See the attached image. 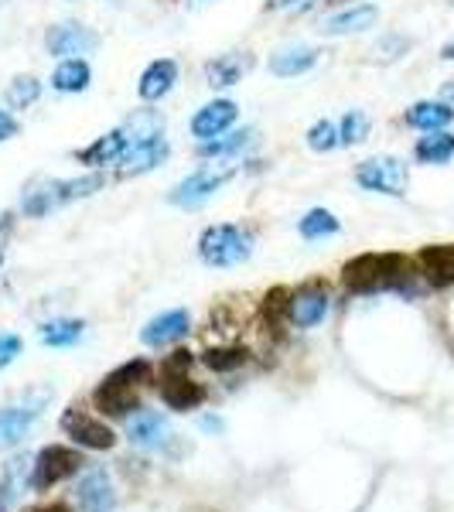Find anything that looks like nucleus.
<instances>
[{
  "label": "nucleus",
  "instance_id": "12",
  "mask_svg": "<svg viewBox=\"0 0 454 512\" xmlns=\"http://www.w3.org/2000/svg\"><path fill=\"white\" fill-rule=\"evenodd\" d=\"M376 21H379V7L373 0H359V4H349V7H342V11L328 14L318 31L328 38H345V35H362V31L376 28Z\"/></svg>",
  "mask_w": 454,
  "mask_h": 512
},
{
  "label": "nucleus",
  "instance_id": "35",
  "mask_svg": "<svg viewBox=\"0 0 454 512\" xmlns=\"http://www.w3.org/2000/svg\"><path fill=\"white\" fill-rule=\"evenodd\" d=\"M369 130H373V120H369L362 110H349L342 120H338V140H342V147L362 144V140L369 137Z\"/></svg>",
  "mask_w": 454,
  "mask_h": 512
},
{
  "label": "nucleus",
  "instance_id": "36",
  "mask_svg": "<svg viewBox=\"0 0 454 512\" xmlns=\"http://www.w3.org/2000/svg\"><path fill=\"white\" fill-rule=\"evenodd\" d=\"M304 140H308V147L315 154H328V151H335V147H342V140H338V123L335 120L311 123L308 134H304Z\"/></svg>",
  "mask_w": 454,
  "mask_h": 512
},
{
  "label": "nucleus",
  "instance_id": "16",
  "mask_svg": "<svg viewBox=\"0 0 454 512\" xmlns=\"http://www.w3.org/2000/svg\"><path fill=\"white\" fill-rule=\"evenodd\" d=\"M236 117H239V106L233 99H212V103H205L192 117V137L198 144L216 140L222 134H229V127L236 123Z\"/></svg>",
  "mask_w": 454,
  "mask_h": 512
},
{
  "label": "nucleus",
  "instance_id": "41",
  "mask_svg": "<svg viewBox=\"0 0 454 512\" xmlns=\"http://www.w3.org/2000/svg\"><path fill=\"white\" fill-rule=\"evenodd\" d=\"M11 233H14V216L7 212V216H0V260H4L7 253V243H11Z\"/></svg>",
  "mask_w": 454,
  "mask_h": 512
},
{
  "label": "nucleus",
  "instance_id": "3",
  "mask_svg": "<svg viewBox=\"0 0 454 512\" xmlns=\"http://www.w3.org/2000/svg\"><path fill=\"white\" fill-rule=\"evenodd\" d=\"M198 256L205 267H239L253 256V239L233 222H216V226H205L198 236Z\"/></svg>",
  "mask_w": 454,
  "mask_h": 512
},
{
  "label": "nucleus",
  "instance_id": "15",
  "mask_svg": "<svg viewBox=\"0 0 454 512\" xmlns=\"http://www.w3.org/2000/svg\"><path fill=\"white\" fill-rule=\"evenodd\" d=\"M161 403L168 410H178V414H188V410H198L205 403V386L195 383L188 373H164L161 369Z\"/></svg>",
  "mask_w": 454,
  "mask_h": 512
},
{
  "label": "nucleus",
  "instance_id": "34",
  "mask_svg": "<svg viewBox=\"0 0 454 512\" xmlns=\"http://www.w3.org/2000/svg\"><path fill=\"white\" fill-rule=\"evenodd\" d=\"M38 99H41V82L35 76H14L4 93V103L11 110H31Z\"/></svg>",
  "mask_w": 454,
  "mask_h": 512
},
{
  "label": "nucleus",
  "instance_id": "40",
  "mask_svg": "<svg viewBox=\"0 0 454 512\" xmlns=\"http://www.w3.org/2000/svg\"><path fill=\"white\" fill-rule=\"evenodd\" d=\"M315 0H267V11H308Z\"/></svg>",
  "mask_w": 454,
  "mask_h": 512
},
{
  "label": "nucleus",
  "instance_id": "1",
  "mask_svg": "<svg viewBox=\"0 0 454 512\" xmlns=\"http://www.w3.org/2000/svg\"><path fill=\"white\" fill-rule=\"evenodd\" d=\"M417 280H424L417 263L403 253H359L352 260H345L342 267V287L359 297L386 291L414 297L420 291Z\"/></svg>",
  "mask_w": 454,
  "mask_h": 512
},
{
  "label": "nucleus",
  "instance_id": "25",
  "mask_svg": "<svg viewBox=\"0 0 454 512\" xmlns=\"http://www.w3.org/2000/svg\"><path fill=\"white\" fill-rule=\"evenodd\" d=\"M31 485V458L14 454L4 468H0V512H11L18 506L21 492Z\"/></svg>",
  "mask_w": 454,
  "mask_h": 512
},
{
  "label": "nucleus",
  "instance_id": "2",
  "mask_svg": "<svg viewBox=\"0 0 454 512\" xmlns=\"http://www.w3.org/2000/svg\"><path fill=\"white\" fill-rule=\"evenodd\" d=\"M106 185L103 175H82V178H55V181H45V185L31 188L21 202V212L28 219H41L48 216L52 209H62L69 202H79V198H89L96 195L99 188Z\"/></svg>",
  "mask_w": 454,
  "mask_h": 512
},
{
  "label": "nucleus",
  "instance_id": "28",
  "mask_svg": "<svg viewBox=\"0 0 454 512\" xmlns=\"http://www.w3.org/2000/svg\"><path fill=\"white\" fill-rule=\"evenodd\" d=\"M120 130L127 134L130 144H140V140H158V137H164V113L151 110V106H140V110H134L127 120L120 123Z\"/></svg>",
  "mask_w": 454,
  "mask_h": 512
},
{
  "label": "nucleus",
  "instance_id": "11",
  "mask_svg": "<svg viewBox=\"0 0 454 512\" xmlns=\"http://www.w3.org/2000/svg\"><path fill=\"white\" fill-rule=\"evenodd\" d=\"M127 437L144 451H164L178 434H175V427L168 424V417H161L158 410H137V414L127 420Z\"/></svg>",
  "mask_w": 454,
  "mask_h": 512
},
{
  "label": "nucleus",
  "instance_id": "29",
  "mask_svg": "<svg viewBox=\"0 0 454 512\" xmlns=\"http://www.w3.org/2000/svg\"><path fill=\"white\" fill-rule=\"evenodd\" d=\"M89 82H93V69H89L86 59H62L59 69L52 72V89L55 93H86Z\"/></svg>",
  "mask_w": 454,
  "mask_h": 512
},
{
  "label": "nucleus",
  "instance_id": "22",
  "mask_svg": "<svg viewBox=\"0 0 454 512\" xmlns=\"http://www.w3.org/2000/svg\"><path fill=\"white\" fill-rule=\"evenodd\" d=\"M127 147H130V140L117 127V130H106L103 137H96L89 147H82L76 158H79V164H86V168H110V164H120V158L127 154Z\"/></svg>",
  "mask_w": 454,
  "mask_h": 512
},
{
  "label": "nucleus",
  "instance_id": "17",
  "mask_svg": "<svg viewBox=\"0 0 454 512\" xmlns=\"http://www.w3.org/2000/svg\"><path fill=\"white\" fill-rule=\"evenodd\" d=\"M188 332H192V315H188L185 308H175L147 321V325L140 328V342L151 345V349H161V345L181 342Z\"/></svg>",
  "mask_w": 454,
  "mask_h": 512
},
{
  "label": "nucleus",
  "instance_id": "33",
  "mask_svg": "<svg viewBox=\"0 0 454 512\" xmlns=\"http://www.w3.org/2000/svg\"><path fill=\"white\" fill-rule=\"evenodd\" d=\"M338 229H342V222H338L332 209H311L308 216L297 222V233L304 239H311V243H315V239H325V236H335Z\"/></svg>",
  "mask_w": 454,
  "mask_h": 512
},
{
  "label": "nucleus",
  "instance_id": "14",
  "mask_svg": "<svg viewBox=\"0 0 454 512\" xmlns=\"http://www.w3.org/2000/svg\"><path fill=\"white\" fill-rule=\"evenodd\" d=\"M171 154V144L164 137L158 140H140V144H130L127 154L117 164V178H140L151 175L154 168H161Z\"/></svg>",
  "mask_w": 454,
  "mask_h": 512
},
{
  "label": "nucleus",
  "instance_id": "45",
  "mask_svg": "<svg viewBox=\"0 0 454 512\" xmlns=\"http://www.w3.org/2000/svg\"><path fill=\"white\" fill-rule=\"evenodd\" d=\"M441 99H448V103H454V79H451V82H444V86H441Z\"/></svg>",
  "mask_w": 454,
  "mask_h": 512
},
{
  "label": "nucleus",
  "instance_id": "32",
  "mask_svg": "<svg viewBox=\"0 0 454 512\" xmlns=\"http://www.w3.org/2000/svg\"><path fill=\"white\" fill-rule=\"evenodd\" d=\"M198 359L212 373H236V369H243L250 362V349H243V345H216V349H205Z\"/></svg>",
  "mask_w": 454,
  "mask_h": 512
},
{
  "label": "nucleus",
  "instance_id": "18",
  "mask_svg": "<svg viewBox=\"0 0 454 512\" xmlns=\"http://www.w3.org/2000/svg\"><path fill=\"white\" fill-rule=\"evenodd\" d=\"M76 499L82 512H113L117 509V492H113V478L103 468H93L79 478Z\"/></svg>",
  "mask_w": 454,
  "mask_h": 512
},
{
  "label": "nucleus",
  "instance_id": "47",
  "mask_svg": "<svg viewBox=\"0 0 454 512\" xmlns=\"http://www.w3.org/2000/svg\"><path fill=\"white\" fill-rule=\"evenodd\" d=\"M209 4H216V0H192V7H209Z\"/></svg>",
  "mask_w": 454,
  "mask_h": 512
},
{
  "label": "nucleus",
  "instance_id": "48",
  "mask_svg": "<svg viewBox=\"0 0 454 512\" xmlns=\"http://www.w3.org/2000/svg\"><path fill=\"white\" fill-rule=\"evenodd\" d=\"M106 4H123V0H106Z\"/></svg>",
  "mask_w": 454,
  "mask_h": 512
},
{
  "label": "nucleus",
  "instance_id": "26",
  "mask_svg": "<svg viewBox=\"0 0 454 512\" xmlns=\"http://www.w3.org/2000/svg\"><path fill=\"white\" fill-rule=\"evenodd\" d=\"M41 410L38 407H4L0 410V451L18 448L28 437V431L35 427Z\"/></svg>",
  "mask_w": 454,
  "mask_h": 512
},
{
  "label": "nucleus",
  "instance_id": "46",
  "mask_svg": "<svg viewBox=\"0 0 454 512\" xmlns=\"http://www.w3.org/2000/svg\"><path fill=\"white\" fill-rule=\"evenodd\" d=\"M441 59H444V62H454V38L441 48Z\"/></svg>",
  "mask_w": 454,
  "mask_h": 512
},
{
  "label": "nucleus",
  "instance_id": "5",
  "mask_svg": "<svg viewBox=\"0 0 454 512\" xmlns=\"http://www.w3.org/2000/svg\"><path fill=\"white\" fill-rule=\"evenodd\" d=\"M86 468V458H82L79 448H65V444H45L35 461H31V489L35 492H48L55 485H62L65 478L79 475Z\"/></svg>",
  "mask_w": 454,
  "mask_h": 512
},
{
  "label": "nucleus",
  "instance_id": "10",
  "mask_svg": "<svg viewBox=\"0 0 454 512\" xmlns=\"http://www.w3.org/2000/svg\"><path fill=\"white\" fill-rule=\"evenodd\" d=\"M140 390L137 386H127L123 379L117 376H103V383L93 390V403H96V410L103 417H113V420H130L137 414V410H144L140 407Z\"/></svg>",
  "mask_w": 454,
  "mask_h": 512
},
{
  "label": "nucleus",
  "instance_id": "30",
  "mask_svg": "<svg viewBox=\"0 0 454 512\" xmlns=\"http://www.w3.org/2000/svg\"><path fill=\"white\" fill-rule=\"evenodd\" d=\"M82 335H86V321L79 318H52L38 328L41 345H48V349H69Z\"/></svg>",
  "mask_w": 454,
  "mask_h": 512
},
{
  "label": "nucleus",
  "instance_id": "39",
  "mask_svg": "<svg viewBox=\"0 0 454 512\" xmlns=\"http://www.w3.org/2000/svg\"><path fill=\"white\" fill-rule=\"evenodd\" d=\"M195 362V355L188 352V349H175L168 355V359H164V373H188V366H192Z\"/></svg>",
  "mask_w": 454,
  "mask_h": 512
},
{
  "label": "nucleus",
  "instance_id": "37",
  "mask_svg": "<svg viewBox=\"0 0 454 512\" xmlns=\"http://www.w3.org/2000/svg\"><path fill=\"white\" fill-rule=\"evenodd\" d=\"M407 48H410V38H400V35H390V38H383L376 45V55L383 62H396L400 55H407Z\"/></svg>",
  "mask_w": 454,
  "mask_h": 512
},
{
  "label": "nucleus",
  "instance_id": "43",
  "mask_svg": "<svg viewBox=\"0 0 454 512\" xmlns=\"http://www.w3.org/2000/svg\"><path fill=\"white\" fill-rule=\"evenodd\" d=\"M28 512H72L65 502H48V506H35V509H28Z\"/></svg>",
  "mask_w": 454,
  "mask_h": 512
},
{
  "label": "nucleus",
  "instance_id": "27",
  "mask_svg": "<svg viewBox=\"0 0 454 512\" xmlns=\"http://www.w3.org/2000/svg\"><path fill=\"white\" fill-rule=\"evenodd\" d=\"M253 144H257V127H243V130H233V134H222L216 140L198 144V158H239V154H246Z\"/></svg>",
  "mask_w": 454,
  "mask_h": 512
},
{
  "label": "nucleus",
  "instance_id": "19",
  "mask_svg": "<svg viewBox=\"0 0 454 512\" xmlns=\"http://www.w3.org/2000/svg\"><path fill=\"white\" fill-rule=\"evenodd\" d=\"M253 69V55L250 52H222L216 59L205 62V86L209 89H229L236 82H243L246 72Z\"/></svg>",
  "mask_w": 454,
  "mask_h": 512
},
{
  "label": "nucleus",
  "instance_id": "23",
  "mask_svg": "<svg viewBox=\"0 0 454 512\" xmlns=\"http://www.w3.org/2000/svg\"><path fill=\"white\" fill-rule=\"evenodd\" d=\"M260 325L267 328V335L284 338V332L291 328V287L277 284L263 294L260 301Z\"/></svg>",
  "mask_w": 454,
  "mask_h": 512
},
{
  "label": "nucleus",
  "instance_id": "44",
  "mask_svg": "<svg viewBox=\"0 0 454 512\" xmlns=\"http://www.w3.org/2000/svg\"><path fill=\"white\" fill-rule=\"evenodd\" d=\"M222 427H226V424H222V420L219 417H202V431H222Z\"/></svg>",
  "mask_w": 454,
  "mask_h": 512
},
{
  "label": "nucleus",
  "instance_id": "31",
  "mask_svg": "<svg viewBox=\"0 0 454 512\" xmlns=\"http://www.w3.org/2000/svg\"><path fill=\"white\" fill-rule=\"evenodd\" d=\"M414 158L420 164H448L454 158V134L451 130H431L414 144Z\"/></svg>",
  "mask_w": 454,
  "mask_h": 512
},
{
  "label": "nucleus",
  "instance_id": "38",
  "mask_svg": "<svg viewBox=\"0 0 454 512\" xmlns=\"http://www.w3.org/2000/svg\"><path fill=\"white\" fill-rule=\"evenodd\" d=\"M24 349V342H21V335H11V332H0V369H7L14 359L21 355Z\"/></svg>",
  "mask_w": 454,
  "mask_h": 512
},
{
  "label": "nucleus",
  "instance_id": "20",
  "mask_svg": "<svg viewBox=\"0 0 454 512\" xmlns=\"http://www.w3.org/2000/svg\"><path fill=\"white\" fill-rule=\"evenodd\" d=\"M318 59H321V52L315 45H284L270 55L267 69L274 72L277 79H297V76H304V72L315 69Z\"/></svg>",
  "mask_w": 454,
  "mask_h": 512
},
{
  "label": "nucleus",
  "instance_id": "6",
  "mask_svg": "<svg viewBox=\"0 0 454 512\" xmlns=\"http://www.w3.org/2000/svg\"><path fill=\"white\" fill-rule=\"evenodd\" d=\"M356 185L373 195L403 198L410 188V168L407 161L393 158V154H376V158H366L356 168Z\"/></svg>",
  "mask_w": 454,
  "mask_h": 512
},
{
  "label": "nucleus",
  "instance_id": "13",
  "mask_svg": "<svg viewBox=\"0 0 454 512\" xmlns=\"http://www.w3.org/2000/svg\"><path fill=\"white\" fill-rule=\"evenodd\" d=\"M420 277L434 291H448L454 287V243H431L414 256Z\"/></svg>",
  "mask_w": 454,
  "mask_h": 512
},
{
  "label": "nucleus",
  "instance_id": "7",
  "mask_svg": "<svg viewBox=\"0 0 454 512\" xmlns=\"http://www.w3.org/2000/svg\"><path fill=\"white\" fill-rule=\"evenodd\" d=\"M332 311V291L325 280H304L297 291H291V328H318Z\"/></svg>",
  "mask_w": 454,
  "mask_h": 512
},
{
  "label": "nucleus",
  "instance_id": "24",
  "mask_svg": "<svg viewBox=\"0 0 454 512\" xmlns=\"http://www.w3.org/2000/svg\"><path fill=\"white\" fill-rule=\"evenodd\" d=\"M403 123L414 130H424V134H431V130H448L454 123V110L448 99H420V103L407 106Z\"/></svg>",
  "mask_w": 454,
  "mask_h": 512
},
{
  "label": "nucleus",
  "instance_id": "9",
  "mask_svg": "<svg viewBox=\"0 0 454 512\" xmlns=\"http://www.w3.org/2000/svg\"><path fill=\"white\" fill-rule=\"evenodd\" d=\"M62 431L86 451H110L117 448V434L103 424L99 417L86 414L82 407H69L62 414Z\"/></svg>",
  "mask_w": 454,
  "mask_h": 512
},
{
  "label": "nucleus",
  "instance_id": "4",
  "mask_svg": "<svg viewBox=\"0 0 454 512\" xmlns=\"http://www.w3.org/2000/svg\"><path fill=\"white\" fill-rule=\"evenodd\" d=\"M236 171H239V164H205V168L185 175L175 188H171L168 202L175 205V209H185V212L202 209L212 195L222 192V185H226L229 178H236Z\"/></svg>",
  "mask_w": 454,
  "mask_h": 512
},
{
  "label": "nucleus",
  "instance_id": "8",
  "mask_svg": "<svg viewBox=\"0 0 454 512\" xmlns=\"http://www.w3.org/2000/svg\"><path fill=\"white\" fill-rule=\"evenodd\" d=\"M99 48V35L79 21H62L45 31V52L55 59H82Z\"/></svg>",
  "mask_w": 454,
  "mask_h": 512
},
{
  "label": "nucleus",
  "instance_id": "42",
  "mask_svg": "<svg viewBox=\"0 0 454 512\" xmlns=\"http://www.w3.org/2000/svg\"><path fill=\"white\" fill-rule=\"evenodd\" d=\"M14 134H18V120H14L7 110H0V137H7V140H11Z\"/></svg>",
  "mask_w": 454,
  "mask_h": 512
},
{
  "label": "nucleus",
  "instance_id": "21",
  "mask_svg": "<svg viewBox=\"0 0 454 512\" xmlns=\"http://www.w3.org/2000/svg\"><path fill=\"white\" fill-rule=\"evenodd\" d=\"M178 82V62L175 59H154L140 72V82H137V96L144 103H161L164 96L175 89Z\"/></svg>",
  "mask_w": 454,
  "mask_h": 512
}]
</instances>
